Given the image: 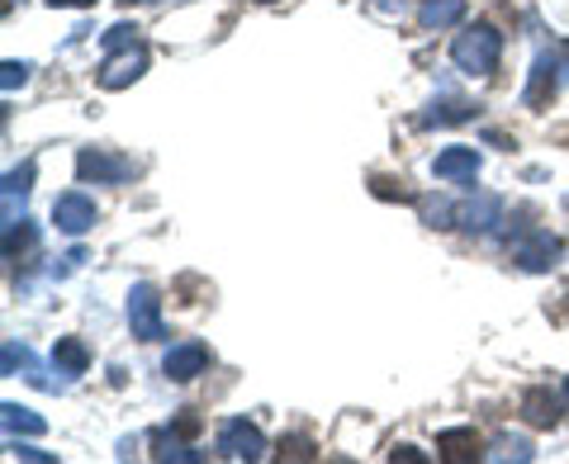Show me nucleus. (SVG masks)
<instances>
[{
  "label": "nucleus",
  "instance_id": "1",
  "mask_svg": "<svg viewBox=\"0 0 569 464\" xmlns=\"http://www.w3.org/2000/svg\"><path fill=\"white\" fill-rule=\"evenodd\" d=\"M498 58H503V33L493 24H470L466 33H456V43H451V62L466 71V77H493Z\"/></svg>",
  "mask_w": 569,
  "mask_h": 464
},
{
  "label": "nucleus",
  "instance_id": "2",
  "mask_svg": "<svg viewBox=\"0 0 569 464\" xmlns=\"http://www.w3.org/2000/svg\"><path fill=\"white\" fill-rule=\"evenodd\" d=\"M565 77H569V43L550 39V48H541L537 62H531V81H527V91H522L527 110H546V104L560 95Z\"/></svg>",
  "mask_w": 569,
  "mask_h": 464
},
{
  "label": "nucleus",
  "instance_id": "3",
  "mask_svg": "<svg viewBox=\"0 0 569 464\" xmlns=\"http://www.w3.org/2000/svg\"><path fill=\"white\" fill-rule=\"evenodd\" d=\"M512 261H518L527 275H546V271H556V265L565 261V242L550 238L546 228H527L522 238L512 242Z\"/></svg>",
  "mask_w": 569,
  "mask_h": 464
},
{
  "label": "nucleus",
  "instance_id": "4",
  "mask_svg": "<svg viewBox=\"0 0 569 464\" xmlns=\"http://www.w3.org/2000/svg\"><path fill=\"white\" fill-rule=\"evenodd\" d=\"M77 175H81V181H96V185H123V181H133V175H138V167L123 152L81 148L77 152Z\"/></svg>",
  "mask_w": 569,
  "mask_h": 464
},
{
  "label": "nucleus",
  "instance_id": "5",
  "mask_svg": "<svg viewBox=\"0 0 569 464\" xmlns=\"http://www.w3.org/2000/svg\"><path fill=\"white\" fill-rule=\"evenodd\" d=\"M142 71H148V48H142L138 39H129V43L110 48V58L100 62V85L104 91H129Z\"/></svg>",
  "mask_w": 569,
  "mask_h": 464
},
{
  "label": "nucleus",
  "instance_id": "6",
  "mask_svg": "<svg viewBox=\"0 0 569 464\" xmlns=\"http://www.w3.org/2000/svg\"><path fill=\"white\" fill-rule=\"evenodd\" d=\"M129 327L138 342H162L167 323H162V294L157 284H133L129 290Z\"/></svg>",
  "mask_w": 569,
  "mask_h": 464
},
{
  "label": "nucleus",
  "instance_id": "7",
  "mask_svg": "<svg viewBox=\"0 0 569 464\" xmlns=\"http://www.w3.org/2000/svg\"><path fill=\"white\" fill-rule=\"evenodd\" d=\"M219 455H223V460H247V464H257V460H266V436H261L247 417H228V422L219 426Z\"/></svg>",
  "mask_w": 569,
  "mask_h": 464
},
{
  "label": "nucleus",
  "instance_id": "8",
  "mask_svg": "<svg viewBox=\"0 0 569 464\" xmlns=\"http://www.w3.org/2000/svg\"><path fill=\"white\" fill-rule=\"evenodd\" d=\"M0 374H10V380L20 374V380L48 389V394H58V389H67L62 380H48L43 365H39V355H33L24 342H6V351H0Z\"/></svg>",
  "mask_w": 569,
  "mask_h": 464
},
{
  "label": "nucleus",
  "instance_id": "9",
  "mask_svg": "<svg viewBox=\"0 0 569 464\" xmlns=\"http://www.w3.org/2000/svg\"><path fill=\"white\" fill-rule=\"evenodd\" d=\"M52 223H58L67 238H81V232L96 228V200H86L81 190L58 194V204H52Z\"/></svg>",
  "mask_w": 569,
  "mask_h": 464
},
{
  "label": "nucleus",
  "instance_id": "10",
  "mask_svg": "<svg viewBox=\"0 0 569 464\" xmlns=\"http://www.w3.org/2000/svg\"><path fill=\"white\" fill-rule=\"evenodd\" d=\"M209 346L204 342H181V346H171L167 351V361H162V374L176 384H190V380H200V374L209 370Z\"/></svg>",
  "mask_w": 569,
  "mask_h": 464
},
{
  "label": "nucleus",
  "instance_id": "11",
  "mask_svg": "<svg viewBox=\"0 0 569 464\" xmlns=\"http://www.w3.org/2000/svg\"><path fill=\"white\" fill-rule=\"evenodd\" d=\"M437 455L447 464H470L485 455V441H479L475 426H447V432H437Z\"/></svg>",
  "mask_w": 569,
  "mask_h": 464
},
{
  "label": "nucleus",
  "instance_id": "12",
  "mask_svg": "<svg viewBox=\"0 0 569 464\" xmlns=\"http://www.w3.org/2000/svg\"><path fill=\"white\" fill-rule=\"evenodd\" d=\"M522 417L546 432V426H560L565 403H560V394H550L546 384H537V389H527V394H522Z\"/></svg>",
  "mask_w": 569,
  "mask_h": 464
},
{
  "label": "nucleus",
  "instance_id": "13",
  "mask_svg": "<svg viewBox=\"0 0 569 464\" xmlns=\"http://www.w3.org/2000/svg\"><path fill=\"white\" fill-rule=\"evenodd\" d=\"M432 175H437V181H475V175H479V152L475 148H447V152H437Z\"/></svg>",
  "mask_w": 569,
  "mask_h": 464
},
{
  "label": "nucleus",
  "instance_id": "14",
  "mask_svg": "<svg viewBox=\"0 0 569 464\" xmlns=\"http://www.w3.org/2000/svg\"><path fill=\"white\" fill-rule=\"evenodd\" d=\"M29 190H33V162H24L20 171H6V228L24 219V204H29Z\"/></svg>",
  "mask_w": 569,
  "mask_h": 464
},
{
  "label": "nucleus",
  "instance_id": "15",
  "mask_svg": "<svg viewBox=\"0 0 569 464\" xmlns=\"http://www.w3.org/2000/svg\"><path fill=\"white\" fill-rule=\"evenodd\" d=\"M498 219H503L498 194H479V200H470L466 209H460V228H466V232H489Z\"/></svg>",
  "mask_w": 569,
  "mask_h": 464
},
{
  "label": "nucleus",
  "instance_id": "16",
  "mask_svg": "<svg viewBox=\"0 0 569 464\" xmlns=\"http://www.w3.org/2000/svg\"><path fill=\"white\" fill-rule=\"evenodd\" d=\"M460 20H466V0H422V10H418L422 29H451Z\"/></svg>",
  "mask_w": 569,
  "mask_h": 464
},
{
  "label": "nucleus",
  "instance_id": "17",
  "mask_svg": "<svg viewBox=\"0 0 569 464\" xmlns=\"http://www.w3.org/2000/svg\"><path fill=\"white\" fill-rule=\"evenodd\" d=\"M0 422H6V436H43L48 432V422L20 403H0Z\"/></svg>",
  "mask_w": 569,
  "mask_h": 464
},
{
  "label": "nucleus",
  "instance_id": "18",
  "mask_svg": "<svg viewBox=\"0 0 569 464\" xmlns=\"http://www.w3.org/2000/svg\"><path fill=\"white\" fill-rule=\"evenodd\" d=\"M52 365H58V374H86L91 370V351H86L77 336H58V346H52Z\"/></svg>",
  "mask_w": 569,
  "mask_h": 464
},
{
  "label": "nucleus",
  "instance_id": "19",
  "mask_svg": "<svg viewBox=\"0 0 569 464\" xmlns=\"http://www.w3.org/2000/svg\"><path fill=\"white\" fill-rule=\"evenodd\" d=\"M152 460H181V464H200L204 455H200V451H190L186 436H176V432H157V436H152Z\"/></svg>",
  "mask_w": 569,
  "mask_h": 464
},
{
  "label": "nucleus",
  "instance_id": "20",
  "mask_svg": "<svg viewBox=\"0 0 569 464\" xmlns=\"http://www.w3.org/2000/svg\"><path fill=\"white\" fill-rule=\"evenodd\" d=\"M33 242H39V228H33L29 219L10 223V228H6V261H20L24 252H33Z\"/></svg>",
  "mask_w": 569,
  "mask_h": 464
},
{
  "label": "nucleus",
  "instance_id": "21",
  "mask_svg": "<svg viewBox=\"0 0 569 464\" xmlns=\"http://www.w3.org/2000/svg\"><path fill=\"white\" fill-rule=\"evenodd\" d=\"M466 119H475V104H466V100H441L422 114L427 129H432V123H466Z\"/></svg>",
  "mask_w": 569,
  "mask_h": 464
},
{
  "label": "nucleus",
  "instance_id": "22",
  "mask_svg": "<svg viewBox=\"0 0 569 464\" xmlns=\"http://www.w3.org/2000/svg\"><path fill=\"white\" fill-rule=\"evenodd\" d=\"M537 451H531V441H522V436H498L493 441V451H489V460H531Z\"/></svg>",
  "mask_w": 569,
  "mask_h": 464
},
{
  "label": "nucleus",
  "instance_id": "23",
  "mask_svg": "<svg viewBox=\"0 0 569 464\" xmlns=\"http://www.w3.org/2000/svg\"><path fill=\"white\" fill-rule=\"evenodd\" d=\"M422 223L427 228H456L460 223V209H451L447 200H427L422 204Z\"/></svg>",
  "mask_w": 569,
  "mask_h": 464
},
{
  "label": "nucleus",
  "instance_id": "24",
  "mask_svg": "<svg viewBox=\"0 0 569 464\" xmlns=\"http://www.w3.org/2000/svg\"><path fill=\"white\" fill-rule=\"evenodd\" d=\"M370 194H376V200L413 204V194H408V190H403V181H395V175H370Z\"/></svg>",
  "mask_w": 569,
  "mask_h": 464
},
{
  "label": "nucleus",
  "instance_id": "25",
  "mask_svg": "<svg viewBox=\"0 0 569 464\" xmlns=\"http://www.w3.org/2000/svg\"><path fill=\"white\" fill-rule=\"evenodd\" d=\"M29 71H33L29 62H14V58L0 67V85H6V95H10V91H20V85L29 81Z\"/></svg>",
  "mask_w": 569,
  "mask_h": 464
},
{
  "label": "nucleus",
  "instance_id": "26",
  "mask_svg": "<svg viewBox=\"0 0 569 464\" xmlns=\"http://www.w3.org/2000/svg\"><path fill=\"white\" fill-rule=\"evenodd\" d=\"M280 460H313V441L309 436H284L280 441Z\"/></svg>",
  "mask_w": 569,
  "mask_h": 464
},
{
  "label": "nucleus",
  "instance_id": "27",
  "mask_svg": "<svg viewBox=\"0 0 569 464\" xmlns=\"http://www.w3.org/2000/svg\"><path fill=\"white\" fill-rule=\"evenodd\" d=\"M86 261V252H81V246H71V252L62 256V265H52V280H62V275H71V271H77V265Z\"/></svg>",
  "mask_w": 569,
  "mask_h": 464
},
{
  "label": "nucleus",
  "instance_id": "28",
  "mask_svg": "<svg viewBox=\"0 0 569 464\" xmlns=\"http://www.w3.org/2000/svg\"><path fill=\"white\" fill-rule=\"evenodd\" d=\"M167 432H176V436H186V441H190L194 432H200V417H194V413H181V417L167 426Z\"/></svg>",
  "mask_w": 569,
  "mask_h": 464
},
{
  "label": "nucleus",
  "instance_id": "29",
  "mask_svg": "<svg viewBox=\"0 0 569 464\" xmlns=\"http://www.w3.org/2000/svg\"><path fill=\"white\" fill-rule=\"evenodd\" d=\"M389 460H395V464H399V460H403V464H427V455L418 451V445H395V451H389Z\"/></svg>",
  "mask_w": 569,
  "mask_h": 464
},
{
  "label": "nucleus",
  "instance_id": "30",
  "mask_svg": "<svg viewBox=\"0 0 569 464\" xmlns=\"http://www.w3.org/2000/svg\"><path fill=\"white\" fill-rule=\"evenodd\" d=\"M10 455L14 460H33V464H52V455L48 451H33V445H10Z\"/></svg>",
  "mask_w": 569,
  "mask_h": 464
},
{
  "label": "nucleus",
  "instance_id": "31",
  "mask_svg": "<svg viewBox=\"0 0 569 464\" xmlns=\"http://www.w3.org/2000/svg\"><path fill=\"white\" fill-rule=\"evenodd\" d=\"M133 33H138V29H129V24H114L110 33H104V48H119V43H129Z\"/></svg>",
  "mask_w": 569,
  "mask_h": 464
},
{
  "label": "nucleus",
  "instance_id": "32",
  "mask_svg": "<svg viewBox=\"0 0 569 464\" xmlns=\"http://www.w3.org/2000/svg\"><path fill=\"white\" fill-rule=\"evenodd\" d=\"M52 10H86V6H96V0H48Z\"/></svg>",
  "mask_w": 569,
  "mask_h": 464
},
{
  "label": "nucleus",
  "instance_id": "33",
  "mask_svg": "<svg viewBox=\"0 0 569 464\" xmlns=\"http://www.w3.org/2000/svg\"><path fill=\"white\" fill-rule=\"evenodd\" d=\"M376 6H380V10H399V6H403V0H376Z\"/></svg>",
  "mask_w": 569,
  "mask_h": 464
},
{
  "label": "nucleus",
  "instance_id": "34",
  "mask_svg": "<svg viewBox=\"0 0 569 464\" xmlns=\"http://www.w3.org/2000/svg\"><path fill=\"white\" fill-rule=\"evenodd\" d=\"M119 6H148V0H119Z\"/></svg>",
  "mask_w": 569,
  "mask_h": 464
},
{
  "label": "nucleus",
  "instance_id": "35",
  "mask_svg": "<svg viewBox=\"0 0 569 464\" xmlns=\"http://www.w3.org/2000/svg\"><path fill=\"white\" fill-rule=\"evenodd\" d=\"M257 6H276V0H257Z\"/></svg>",
  "mask_w": 569,
  "mask_h": 464
},
{
  "label": "nucleus",
  "instance_id": "36",
  "mask_svg": "<svg viewBox=\"0 0 569 464\" xmlns=\"http://www.w3.org/2000/svg\"><path fill=\"white\" fill-rule=\"evenodd\" d=\"M565 399H569V380H565Z\"/></svg>",
  "mask_w": 569,
  "mask_h": 464
},
{
  "label": "nucleus",
  "instance_id": "37",
  "mask_svg": "<svg viewBox=\"0 0 569 464\" xmlns=\"http://www.w3.org/2000/svg\"><path fill=\"white\" fill-rule=\"evenodd\" d=\"M565 204H569V200H565Z\"/></svg>",
  "mask_w": 569,
  "mask_h": 464
}]
</instances>
